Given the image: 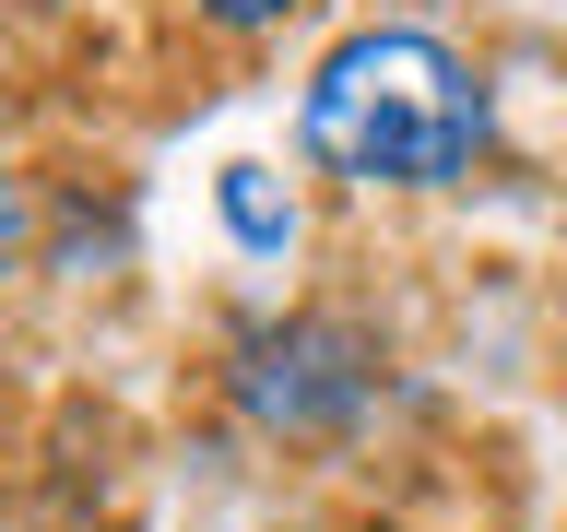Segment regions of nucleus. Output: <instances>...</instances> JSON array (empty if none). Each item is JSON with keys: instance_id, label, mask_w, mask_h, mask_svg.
<instances>
[{"instance_id": "nucleus-2", "label": "nucleus", "mask_w": 567, "mask_h": 532, "mask_svg": "<svg viewBox=\"0 0 567 532\" xmlns=\"http://www.w3.org/2000/svg\"><path fill=\"white\" fill-rule=\"evenodd\" d=\"M379 379H390V355L343 308H284V319H248L225 344L237 415L260 438H284V450H343L354 426L379 415Z\"/></svg>"}, {"instance_id": "nucleus-1", "label": "nucleus", "mask_w": 567, "mask_h": 532, "mask_svg": "<svg viewBox=\"0 0 567 532\" xmlns=\"http://www.w3.org/2000/svg\"><path fill=\"white\" fill-rule=\"evenodd\" d=\"M496 142L485 71L425 24H354L296 95V154L343 190H461Z\"/></svg>"}, {"instance_id": "nucleus-4", "label": "nucleus", "mask_w": 567, "mask_h": 532, "mask_svg": "<svg viewBox=\"0 0 567 532\" xmlns=\"http://www.w3.org/2000/svg\"><path fill=\"white\" fill-rule=\"evenodd\" d=\"M189 12H202L213 35H272L284 12H296V0H189Z\"/></svg>"}, {"instance_id": "nucleus-3", "label": "nucleus", "mask_w": 567, "mask_h": 532, "mask_svg": "<svg viewBox=\"0 0 567 532\" xmlns=\"http://www.w3.org/2000/svg\"><path fill=\"white\" fill-rule=\"evenodd\" d=\"M213 202H225V237H237L248 260H284V248H296V190H284L260 154H237V166L213 177Z\"/></svg>"}]
</instances>
